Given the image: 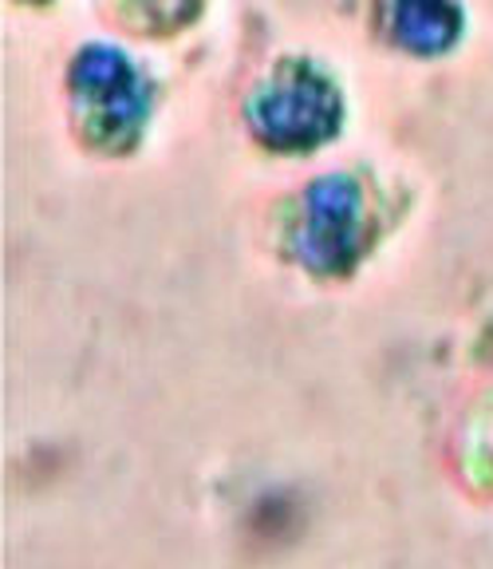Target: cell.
Masks as SVG:
<instances>
[{"label": "cell", "instance_id": "obj_1", "mask_svg": "<svg viewBox=\"0 0 493 569\" xmlns=\"http://www.w3.org/2000/svg\"><path fill=\"white\" fill-rule=\"evenodd\" d=\"M335 111H340L335 83L309 56H284V60H276V68L264 76L253 96V116L261 123V131H273L281 139L328 131Z\"/></svg>", "mask_w": 493, "mask_h": 569}, {"label": "cell", "instance_id": "obj_2", "mask_svg": "<svg viewBox=\"0 0 493 569\" xmlns=\"http://www.w3.org/2000/svg\"><path fill=\"white\" fill-rule=\"evenodd\" d=\"M71 96L76 103L91 107V116L127 127L142 116L147 88L134 60L115 44H83L71 60Z\"/></svg>", "mask_w": 493, "mask_h": 569}, {"label": "cell", "instance_id": "obj_3", "mask_svg": "<svg viewBox=\"0 0 493 569\" xmlns=\"http://www.w3.org/2000/svg\"><path fill=\"white\" fill-rule=\"evenodd\" d=\"M462 28L459 0H391V32L419 52L446 48Z\"/></svg>", "mask_w": 493, "mask_h": 569}, {"label": "cell", "instance_id": "obj_4", "mask_svg": "<svg viewBox=\"0 0 493 569\" xmlns=\"http://www.w3.org/2000/svg\"><path fill=\"white\" fill-rule=\"evenodd\" d=\"M111 4L127 24L147 28V32H170L194 17L202 0H111Z\"/></svg>", "mask_w": 493, "mask_h": 569}]
</instances>
